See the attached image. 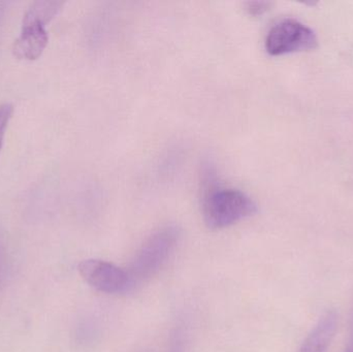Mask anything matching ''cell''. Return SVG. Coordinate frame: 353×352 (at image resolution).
<instances>
[{"mask_svg":"<svg viewBox=\"0 0 353 352\" xmlns=\"http://www.w3.org/2000/svg\"><path fill=\"white\" fill-rule=\"evenodd\" d=\"M344 352H353V318L352 331H350V340H348L347 346H346L345 351Z\"/></svg>","mask_w":353,"mask_h":352,"instance_id":"8","label":"cell"},{"mask_svg":"<svg viewBox=\"0 0 353 352\" xmlns=\"http://www.w3.org/2000/svg\"><path fill=\"white\" fill-rule=\"evenodd\" d=\"M78 270L90 287L101 293H124L132 287L128 271L105 260H84L79 265Z\"/></svg>","mask_w":353,"mask_h":352,"instance_id":"5","label":"cell"},{"mask_svg":"<svg viewBox=\"0 0 353 352\" xmlns=\"http://www.w3.org/2000/svg\"><path fill=\"white\" fill-rule=\"evenodd\" d=\"M63 2L37 1L23 18L22 30L12 45L14 57L27 61L39 59L49 41L46 24L59 12Z\"/></svg>","mask_w":353,"mask_h":352,"instance_id":"2","label":"cell"},{"mask_svg":"<svg viewBox=\"0 0 353 352\" xmlns=\"http://www.w3.org/2000/svg\"><path fill=\"white\" fill-rule=\"evenodd\" d=\"M208 188L203 196V215L210 229H224L256 214V203L245 192L214 185Z\"/></svg>","mask_w":353,"mask_h":352,"instance_id":"1","label":"cell"},{"mask_svg":"<svg viewBox=\"0 0 353 352\" xmlns=\"http://www.w3.org/2000/svg\"><path fill=\"white\" fill-rule=\"evenodd\" d=\"M12 113H14V107L12 103H6L0 105V151H1L4 134H6V130L10 119H12Z\"/></svg>","mask_w":353,"mask_h":352,"instance_id":"6","label":"cell"},{"mask_svg":"<svg viewBox=\"0 0 353 352\" xmlns=\"http://www.w3.org/2000/svg\"><path fill=\"white\" fill-rule=\"evenodd\" d=\"M319 43L312 29L294 19L280 21L270 29L265 39V49L272 56L296 52L310 51Z\"/></svg>","mask_w":353,"mask_h":352,"instance_id":"4","label":"cell"},{"mask_svg":"<svg viewBox=\"0 0 353 352\" xmlns=\"http://www.w3.org/2000/svg\"><path fill=\"white\" fill-rule=\"evenodd\" d=\"M179 229L176 227H165L153 234L139 252L132 270L128 272L132 287L137 280H143L154 274L165 262L179 239Z\"/></svg>","mask_w":353,"mask_h":352,"instance_id":"3","label":"cell"},{"mask_svg":"<svg viewBox=\"0 0 353 352\" xmlns=\"http://www.w3.org/2000/svg\"><path fill=\"white\" fill-rule=\"evenodd\" d=\"M269 2L265 1H249L246 3V8L251 14L259 16L269 8Z\"/></svg>","mask_w":353,"mask_h":352,"instance_id":"7","label":"cell"}]
</instances>
